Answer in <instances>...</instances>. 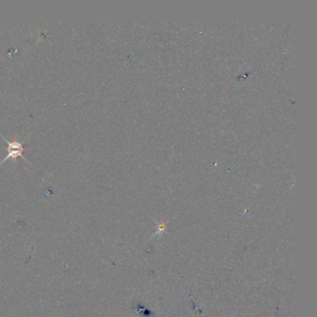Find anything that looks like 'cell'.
Wrapping results in <instances>:
<instances>
[{"mask_svg":"<svg viewBox=\"0 0 317 317\" xmlns=\"http://www.w3.org/2000/svg\"><path fill=\"white\" fill-rule=\"evenodd\" d=\"M5 139V138H4ZM5 141L7 142L8 143V156L7 158L2 160L0 162V165L2 163H4L6 160L10 158H23V144L22 143L18 142V141H14V142H9L5 139Z\"/></svg>","mask_w":317,"mask_h":317,"instance_id":"6da1fadb","label":"cell"}]
</instances>
